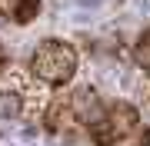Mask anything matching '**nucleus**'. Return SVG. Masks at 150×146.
I'll use <instances>...</instances> for the list:
<instances>
[{
    "mask_svg": "<svg viewBox=\"0 0 150 146\" xmlns=\"http://www.w3.org/2000/svg\"><path fill=\"white\" fill-rule=\"evenodd\" d=\"M103 103L97 96L93 87H77L54 96L43 110V123L54 136H64V140H77L80 133H87V126L100 116Z\"/></svg>",
    "mask_w": 150,
    "mask_h": 146,
    "instance_id": "1",
    "label": "nucleus"
},
{
    "mask_svg": "<svg viewBox=\"0 0 150 146\" xmlns=\"http://www.w3.org/2000/svg\"><path fill=\"white\" fill-rule=\"evenodd\" d=\"M147 93H150V90H147Z\"/></svg>",
    "mask_w": 150,
    "mask_h": 146,
    "instance_id": "9",
    "label": "nucleus"
},
{
    "mask_svg": "<svg viewBox=\"0 0 150 146\" xmlns=\"http://www.w3.org/2000/svg\"><path fill=\"white\" fill-rule=\"evenodd\" d=\"M7 66H10V57H7V47L0 43V76L7 73Z\"/></svg>",
    "mask_w": 150,
    "mask_h": 146,
    "instance_id": "8",
    "label": "nucleus"
},
{
    "mask_svg": "<svg viewBox=\"0 0 150 146\" xmlns=\"http://www.w3.org/2000/svg\"><path fill=\"white\" fill-rule=\"evenodd\" d=\"M74 73H77V50H74V43L50 37V40H43V43L33 50L30 76L37 83L60 90V87H67V83L74 80Z\"/></svg>",
    "mask_w": 150,
    "mask_h": 146,
    "instance_id": "2",
    "label": "nucleus"
},
{
    "mask_svg": "<svg viewBox=\"0 0 150 146\" xmlns=\"http://www.w3.org/2000/svg\"><path fill=\"white\" fill-rule=\"evenodd\" d=\"M134 57H137V63L144 66V70L150 73V30H144L137 37V47H134Z\"/></svg>",
    "mask_w": 150,
    "mask_h": 146,
    "instance_id": "6",
    "label": "nucleus"
},
{
    "mask_svg": "<svg viewBox=\"0 0 150 146\" xmlns=\"http://www.w3.org/2000/svg\"><path fill=\"white\" fill-rule=\"evenodd\" d=\"M27 113V96L20 87H0V116L4 119H20Z\"/></svg>",
    "mask_w": 150,
    "mask_h": 146,
    "instance_id": "4",
    "label": "nucleus"
},
{
    "mask_svg": "<svg viewBox=\"0 0 150 146\" xmlns=\"http://www.w3.org/2000/svg\"><path fill=\"white\" fill-rule=\"evenodd\" d=\"M37 13H40V0H13V7H10L13 23H30Z\"/></svg>",
    "mask_w": 150,
    "mask_h": 146,
    "instance_id": "5",
    "label": "nucleus"
},
{
    "mask_svg": "<svg viewBox=\"0 0 150 146\" xmlns=\"http://www.w3.org/2000/svg\"><path fill=\"white\" fill-rule=\"evenodd\" d=\"M123 146H150V126H140V130L130 136V140L123 143Z\"/></svg>",
    "mask_w": 150,
    "mask_h": 146,
    "instance_id": "7",
    "label": "nucleus"
},
{
    "mask_svg": "<svg viewBox=\"0 0 150 146\" xmlns=\"http://www.w3.org/2000/svg\"><path fill=\"white\" fill-rule=\"evenodd\" d=\"M140 130V113L134 103H103L100 116L87 126V136H90L93 146H117V143H127L130 136Z\"/></svg>",
    "mask_w": 150,
    "mask_h": 146,
    "instance_id": "3",
    "label": "nucleus"
}]
</instances>
